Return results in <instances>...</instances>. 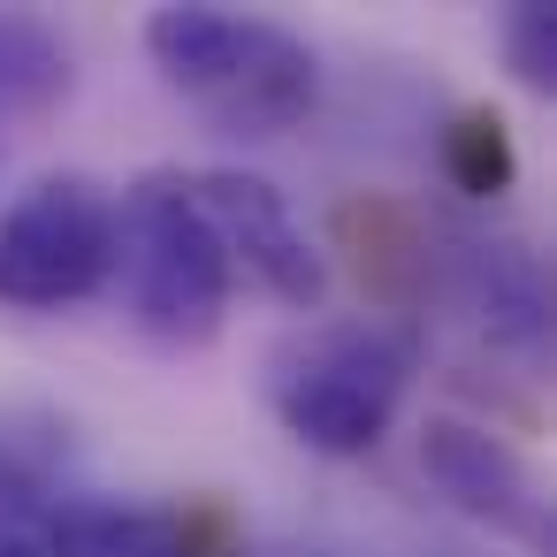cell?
I'll return each instance as SVG.
<instances>
[{"label": "cell", "mask_w": 557, "mask_h": 557, "mask_svg": "<svg viewBox=\"0 0 557 557\" xmlns=\"http://www.w3.org/2000/svg\"><path fill=\"white\" fill-rule=\"evenodd\" d=\"M146 54H153L161 85L184 92L230 138H283L321 108V62L275 16L176 0V9L146 16Z\"/></svg>", "instance_id": "obj_1"}, {"label": "cell", "mask_w": 557, "mask_h": 557, "mask_svg": "<svg viewBox=\"0 0 557 557\" xmlns=\"http://www.w3.org/2000/svg\"><path fill=\"white\" fill-rule=\"evenodd\" d=\"M504 62L527 92H557V9H542V0H519V9L504 16Z\"/></svg>", "instance_id": "obj_12"}, {"label": "cell", "mask_w": 557, "mask_h": 557, "mask_svg": "<svg viewBox=\"0 0 557 557\" xmlns=\"http://www.w3.org/2000/svg\"><path fill=\"white\" fill-rule=\"evenodd\" d=\"M435 275H450V290L496 344L527 359L549 351V275L519 237H450V252H435Z\"/></svg>", "instance_id": "obj_8"}, {"label": "cell", "mask_w": 557, "mask_h": 557, "mask_svg": "<svg viewBox=\"0 0 557 557\" xmlns=\"http://www.w3.org/2000/svg\"><path fill=\"white\" fill-rule=\"evenodd\" d=\"M435 153H443V176H450V191L458 199H504L511 191V176H519V153H511V131H504V115L496 108H458L450 123H443V138H435Z\"/></svg>", "instance_id": "obj_11"}, {"label": "cell", "mask_w": 557, "mask_h": 557, "mask_svg": "<svg viewBox=\"0 0 557 557\" xmlns=\"http://www.w3.org/2000/svg\"><path fill=\"white\" fill-rule=\"evenodd\" d=\"M115 275L131 298V321L169 344V351H199L222 336L230 321V260L207 230V214L191 207L184 169H153L123 191L115 207Z\"/></svg>", "instance_id": "obj_3"}, {"label": "cell", "mask_w": 557, "mask_h": 557, "mask_svg": "<svg viewBox=\"0 0 557 557\" xmlns=\"http://www.w3.org/2000/svg\"><path fill=\"white\" fill-rule=\"evenodd\" d=\"M115 283V199L92 176H39L0 214V298L54 313Z\"/></svg>", "instance_id": "obj_4"}, {"label": "cell", "mask_w": 557, "mask_h": 557, "mask_svg": "<svg viewBox=\"0 0 557 557\" xmlns=\"http://www.w3.org/2000/svg\"><path fill=\"white\" fill-rule=\"evenodd\" d=\"M47 557H191L176 511L146 504H62Z\"/></svg>", "instance_id": "obj_10"}, {"label": "cell", "mask_w": 557, "mask_h": 557, "mask_svg": "<svg viewBox=\"0 0 557 557\" xmlns=\"http://www.w3.org/2000/svg\"><path fill=\"white\" fill-rule=\"evenodd\" d=\"M237 557H260V549H237Z\"/></svg>", "instance_id": "obj_14"}, {"label": "cell", "mask_w": 557, "mask_h": 557, "mask_svg": "<svg viewBox=\"0 0 557 557\" xmlns=\"http://www.w3.org/2000/svg\"><path fill=\"white\" fill-rule=\"evenodd\" d=\"M336 252L351 260L367 306H382V313H420L443 283L435 275V230L405 199H382V191L336 199Z\"/></svg>", "instance_id": "obj_7"}, {"label": "cell", "mask_w": 557, "mask_h": 557, "mask_svg": "<svg viewBox=\"0 0 557 557\" xmlns=\"http://www.w3.org/2000/svg\"><path fill=\"white\" fill-rule=\"evenodd\" d=\"M0 557H47V534H32V527H0Z\"/></svg>", "instance_id": "obj_13"}, {"label": "cell", "mask_w": 557, "mask_h": 557, "mask_svg": "<svg viewBox=\"0 0 557 557\" xmlns=\"http://www.w3.org/2000/svg\"><path fill=\"white\" fill-rule=\"evenodd\" d=\"M420 466H428V481L450 496V511H466L473 527L549 549V496H542L534 466H527L496 428L458 420V412H435V420L420 428Z\"/></svg>", "instance_id": "obj_6"}, {"label": "cell", "mask_w": 557, "mask_h": 557, "mask_svg": "<svg viewBox=\"0 0 557 557\" xmlns=\"http://www.w3.org/2000/svg\"><path fill=\"white\" fill-rule=\"evenodd\" d=\"M184 184H191V207L207 214V230H214L230 275L245 268V283H260L275 306H298V313H313V306L329 298V260H321V245L298 230L290 199H283L268 176L199 169V176H184Z\"/></svg>", "instance_id": "obj_5"}, {"label": "cell", "mask_w": 557, "mask_h": 557, "mask_svg": "<svg viewBox=\"0 0 557 557\" xmlns=\"http://www.w3.org/2000/svg\"><path fill=\"white\" fill-rule=\"evenodd\" d=\"M70 92H77L70 39L32 9H0V138H9V123L54 115Z\"/></svg>", "instance_id": "obj_9"}, {"label": "cell", "mask_w": 557, "mask_h": 557, "mask_svg": "<svg viewBox=\"0 0 557 557\" xmlns=\"http://www.w3.org/2000/svg\"><path fill=\"white\" fill-rule=\"evenodd\" d=\"M405 382H412V336L389 321H306L260 367L268 412L321 458H367L389 435Z\"/></svg>", "instance_id": "obj_2"}]
</instances>
